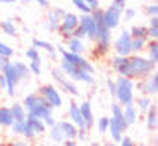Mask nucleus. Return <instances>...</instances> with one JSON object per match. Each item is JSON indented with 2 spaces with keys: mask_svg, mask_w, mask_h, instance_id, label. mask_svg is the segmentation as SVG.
<instances>
[{
  "mask_svg": "<svg viewBox=\"0 0 158 146\" xmlns=\"http://www.w3.org/2000/svg\"><path fill=\"white\" fill-rule=\"evenodd\" d=\"M156 69V64L151 62L148 57H141L139 55H129L127 62L122 67L117 71L118 76H126V77L132 79V81H139V79L146 77L150 72H153Z\"/></svg>",
  "mask_w": 158,
  "mask_h": 146,
  "instance_id": "f257e3e1",
  "label": "nucleus"
},
{
  "mask_svg": "<svg viewBox=\"0 0 158 146\" xmlns=\"http://www.w3.org/2000/svg\"><path fill=\"white\" fill-rule=\"evenodd\" d=\"M117 103L120 105H129L134 103V81L126 76H117L115 79V96Z\"/></svg>",
  "mask_w": 158,
  "mask_h": 146,
  "instance_id": "f03ea898",
  "label": "nucleus"
},
{
  "mask_svg": "<svg viewBox=\"0 0 158 146\" xmlns=\"http://www.w3.org/2000/svg\"><path fill=\"white\" fill-rule=\"evenodd\" d=\"M60 71L67 76L71 81L76 83H84V84H95V76L86 72L84 69L77 67V65H72V64L65 62V60H60Z\"/></svg>",
  "mask_w": 158,
  "mask_h": 146,
  "instance_id": "7ed1b4c3",
  "label": "nucleus"
},
{
  "mask_svg": "<svg viewBox=\"0 0 158 146\" xmlns=\"http://www.w3.org/2000/svg\"><path fill=\"white\" fill-rule=\"evenodd\" d=\"M93 41H95V48H96L95 53L96 55H100V57L105 55L112 48V31L103 23L96 24V35L93 38Z\"/></svg>",
  "mask_w": 158,
  "mask_h": 146,
  "instance_id": "20e7f679",
  "label": "nucleus"
},
{
  "mask_svg": "<svg viewBox=\"0 0 158 146\" xmlns=\"http://www.w3.org/2000/svg\"><path fill=\"white\" fill-rule=\"evenodd\" d=\"M57 52L60 53L62 60H65V62L72 64V65H77V67L84 69L86 72H89V74H93V76H95L96 67H95V65H93V64H91L88 59H84L83 55H79V53H72V52L65 50V48H64V47H60V45L57 47Z\"/></svg>",
  "mask_w": 158,
  "mask_h": 146,
  "instance_id": "39448f33",
  "label": "nucleus"
},
{
  "mask_svg": "<svg viewBox=\"0 0 158 146\" xmlns=\"http://www.w3.org/2000/svg\"><path fill=\"white\" fill-rule=\"evenodd\" d=\"M134 90H138L141 95L156 96V93H158V72H156V69L153 72H150L146 77L139 79V81H134Z\"/></svg>",
  "mask_w": 158,
  "mask_h": 146,
  "instance_id": "423d86ee",
  "label": "nucleus"
},
{
  "mask_svg": "<svg viewBox=\"0 0 158 146\" xmlns=\"http://www.w3.org/2000/svg\"><path fill=\"white\" fill-rule=\"evenodd\" d=\"M77 26H79V16H77V14H74V12H67V10H65V14L60 17V24H59L57 33L60 35V38H62V40H67V38H71V36H72V31H74Z\"/></svg>",
  "mask_w": 158,
  "mask_h": 146,
  "instance_id": "0eeeda50",
  "label": "nucleus"
},
{
  "mask_svg": "<svg viewBox=\"0 0 158 146\" xmlns=\"http://www.w3.org/2000/svg\"><path fill=\"white\" fill-rule=\"evenodd\" d=\"M38 95L43 96V100L52 105L53 108H60L64 105V100H62V95H60V91L57 86L53 84H43V86L38 90Z\"/></svg>",
  "mask_w": 158,
  "mask_h": 146,
  "instance_id": "6e6552de",
  "label": "nucleus"
},
{
  "mask_svg": "<svg viewBox=\"0 0 158 146\" xmlns=\"http://www.w3.org/2000/svg\"><path fill=\"white\" fill-rule=\"evenodd\" d=\"M131 33L129 29H122V31L118 33V36L114 40V52L117 55H124V57H129L131 55Z\"/></svg>",
  "mask_w": 158,
  "mask_h": 146,
  "instance_id": "1a4fd4ad",
  "label": "nucleus"
},
{
  "mask_svg": "<svg viewBox=\"0 0 158 146\" xmlns=\"http://www.w3.org/2000/svg\"><path fill=\"white\" fill-rule=\"evenodd\" d=\"M52 77H53V81L57 83V86H60L64 91H67L69 95H72V96L81 95V91L77 90V86L74 84V81H71L60 69H53V71H52Z\"/></svg>",
  "mask_w": 158,
  "mask_h": 146,
  "instance_id": "9d476101",
  "label": "nucleus"
},
{
  "mask_svg": "<svg viewBox=\"0 0 158 146\" xmlns=\"http://www.w3.org/2000/svg\"><path fill=\"white\" fill-rule=\"evenodd\" d=\"M65 14V10L60 7H53V9H48L47 12V17H45V29L50 33H57L59 29V24H60V17Z\"/></svg>",
  "mask_w": 158,
  "mask_h": 146,
  "instance_id": "9b49d317",
  "label": "nucleus"
},
{
  "mask_svg": "<svg viewBox=\"0 0 158 146\" xmlns=\"http://www.w3.org/2000/svg\"><path fill=\"white\" fill-rule=\"evenodd\" d=\"M0 72L5 76V81H7V88H5V90H7V95L9 96H16V88H17V84H19L21 81H19V77H17L14 67H12V62H9Z\"/></svg>",
  "mask_w": 158,
  "mask_h": 146,
  "instance_id": "f8f14e48",
  "label": "nucleus"
},
{
  "mask_svg": "<svg viewBox=\"0 0 158 146\" xmlns=\"http://www.w3.org/2000/svg\"><path fill=\"white\" fill-rule=\"evenodd\" d=\"M79 28H83L84 31V38L93 40L96 35V23L93 19L91 14H81L79 16Z\"/></svg>",
  "mask_w": 158,
  "mask_h": 146,
  "instance_id": "ddd939ff",
  "label": "nucleus"
},
{
  "mask_svg": "<svg viewBox=\"0 0 158 146\" xmlns=\"http://www.w3.org/2000/svg\"><path fill=\"white\" fill-rule=\"evenodd\" d=\"M79 110H81V117H83L84 127H86L88 131L93 129L95 124H96V119H95V114H93V108H91L89 100H84L83 103H79Z\"/></svg>",
  "mask_w": 158,
  "mask_h": 146,
  "instance_id": "4468645a",
  "label": "nucleus"
},
{
  "mask_svg": "<svg viewBox=\"0 0 158 146\" xmlns=\"http://www.w3.org/2000/svg\"><path fill=\"white\" fill-rule=\"evenodd\" d=\"M120 19H122V16H120L118 12H115L114 9L108 7V9H105V10H103V24H105L110 31H114V29L118 28Z\"/></svg>",
  "mask_w": 158,
  "mask_h": 146,
  "instance_id": "2eb2a0df",
  "label": "nucleus"
},
{
  "mask_svg": "<svg viewBox=\"0 0 158 146\" xmlns=\"http://www.w3.org/2000/svg\"><path fill=\"white\" fill-rule=\"evenodd\" d=\"M112 120H114L115 124H117L118 127H120V129L124 131V132H126L127 129H129V126H127L126 124V120H124V114H122V105H120V103H117V102H114L112 103Z\"/></svg>",
  "mask_w": 158,
  "mask_h": 146,
  "instance_id": "dca6fc26",
  "label": "nucleus"
},
{
  "mask_svg": "<svg viewBox=\"0 0 158 146\" xmlns=\"http://www.w3.org/2000/svg\"><path fill=\"white\" fill-rule=\"evenodd\" d=\"M28 115H33V117H38V119H47V117H50V115H53V107L52 105H48L47 102H41V103H38L35 108H33L31 112H28Z\"/></svg>",
  "mask_w": 158,
  "mask_h": 146,
  "instance_id": "f3484780",
  "label": "nucleus"
},
{
  "mask_svg": "<svg viewBox=\"0 0 158 146\" xmlns=\"http://www.w3.org/2000/svg\"><path fill=\"white\" fill-rule=\"evenodd\" d=\"M65 50L72 52V53H79L83 55L86 52V45H84V40L76 38V36H71V38L65 40Z\"/></svg>",
  "mask_w": 158,
  "mask_h": 146,
  "instance_id": "a211bd4d",
  "label": "nucleus"
},
{
  "mask_svg": "<svg viewBox=\"0 0 158 146\" xmlns=\"http://www.w3.org/2000/svg\"><path fill=\"white\" fill-rule=\"evenodd\" d=\"M122 114H124V120H126L127 126H132V124L138 122V108H136L134 103H129V105H124L122 107Z\"/></svg>",
  "mask_w": 158,
  "mask_h": 146,
  "instance_id": "6ab92c4d",
  "label": "nucleus"
},
{
  "mask_svg": "<svg viewBox=\"0 0 158 146\" xmlns=\"http://www.w3.org/2000/svg\"><path fill=\"white\" fill-rule=\"evenodd\" d=\"M60 131L65 139H76V132H77V127L71 122V120H57Z\"/></svg>",
  "mask_w": 158,
  "mask_h": 146,
  "instance_id": "aec40b11",
  "label": "nucleus"
},
{
  "mask_svg": "<svg viewBox=\"0 0 158 146\" xmlns=\"http://www.w3.org/2000/svg\"><path fill=\"white\" fill-rule=\"evenodd\" d=\"M158 126V112H156V103H151V107L146 112V127L148 131H156Z\"/></svg>",
  "mask_w": 158,
  "mask_h": 146,
  "instance_id": "412c9836",
  "label": "nucleus"
},
{
  "mask_svg": "<svg viewBox=\"0 0 158 146\" xmlns=\"http://www.w3.org/2000/svg\"><path fill=\"white\" fill-rule=\"evenodd\" d=\"M12 67H14V71H16L19 81H28V79H29L31 72H29V67H28V64H26V62L16 60V62H12Z\"/></svg>",
  "mask_w": 158,
  "mask_h": 146,
  "instance_id": "4be33fe9",
  "label": "nucleus"
},
{
  "mask_svg": "<svg viewBox=\"0 0 158 146\" xmlns=\"http://www.w3.org/2000/svg\"><path fill=\"white\" fill-rule=\"evenodd\" d=\"M69 117H71V122L74 124L76 127H84L83 117H81V110H79V103H71L69 107Z\"/></svg>",
  "mask_w": 158,
  "mask_h": 146,
  "instance_id": "5701e85b",
  "label": "nucleus"
},
{
  "mask_svg": "<svg viewBox=\"0 0 158 146\" xmlns=\"http://www.w3.org/2000/svg\"><path fill=\"white\" fill-rule=\"evenodd\" d=\"M43 102V96L38 95V93H31V95H26L23 100V107L26 108V112H31L33 108L38 105V103Z\"/></svg>",
  "mask_w": 158,
  "mask_h": 146,
  "instance_id": "b1692460",
  "label": "nucleus"
},
{
  "mask_svg": "<svg viewBox=\"0 0 158 146\" xmlns=\"http://www.w3.org/2000/svg\"><path fill=\"white\" fill-rule=\"evenodd\" d=\"M0 33L14 38V36H17V26L14 24L12 19H4V21H0Z\"/></svg>",
  "mask_w": 158,
  "mask_h": 146,
  "instance_id": "393cba45",
  "label": "nucleus"
},
{
  "mask_svg": "<svg viewBox=\"0 0 158 146\" xmlns=\"http://www.w3.org/2000/svg\"><path fill=\"white\" fill-rule=\"evenodd\" d=\"M107 132H110V139L114 143H118L120 139H122V136L126 134V132H124V131L120 129V127H118L110 117H108V131H107Z\"/></svg>",
  "mask_w": 158,
  "mask_h": 146,
  "instance_id": "a878e982",
  "label": "nucleus"
},
{
  "mask_svg": "<svg viewBox=\"0 0 158 146\" xmlns=\"http://www.w3.org/2000/svg\"><path fill=\"white\" fill-rule=\"evenodd\" d=\"M10 114L12 117H14V120H19V122H23V120H26V115H28V112H26V108L23 107V103H12L10 107Z\"/></svg>",
  "mask_w": 158,
  "mask_h": 146,
  "instance_id": "bb28decb",
  "label": "nucleus"
},
{
  "mask_svg": "<svg viewBox=\"0 0 158 146\" xmlns=\"http://www.w3.org/2000/svg\"><path fill=\"white\" fill-rule=\"evenodd\" d=\"M151 96H146V95H141L139 98H134V105L138 108V114H146L148 108L151 107Z\"/></svg>",
  "mask_w": 158,
  "mask_h": 146,
  "instance_id": "cd10ccee",
  "label": "nucleus"
},
{
  "mask_svg": "<svg viewBox=\"0 0 158 146\" xmlns=\"http://www.w3.org/2000/svg\"><path fill=\"white\" fill-rule=\"evenodd\" d=\"M48 138L52 139V141L55 143V144H62L64 141H65V138H64V134H62V131H60V127H59V124H53L52 127H48Z\"/></svg>",
  "mask_w": 158,
  "mask_h": 146,
  "instance_id": "c85d7f7f",
  "label": "nucleus"
},
{
  "mask_svg": "<svg viewBox=\"0 0 158 146\" xmlns=\"http://www.w3.org/2000/svg\"><path fill=\"white\" fill-rule=\"evenodd\" d=\"M33 47L38 48V50H40V48H43L45 52H48V53H50L52 59H57V48L53 47L52 43H48V41H43V40L35 38V40H33Z\"/></svg>",
  "mask_w": 158,
  "mask_h": 146,
  "instance_id": "c756f323",
  "label": "nucleus"
},
{
  "mask_svg": "<svg viewBox=\"0 0 158 146\" xmlns=\"http://www.w3.org/2000/svg\"><path fill=\"white\" fill-rule=\"evenodd\" d=\"M26 120H28V122L31 124V127L35 129L36 136H38V134H43V132H47V126H45L43 119L33 117V115H26Z\"/></svg>",
  "mask_w": 158,
  "mask_h": 146,
  "instance_id": "7c9ffc66",
  "label": "nucleus"
},
{
  "mask_svg": "<svg viewBox=\"0 0 158 146\" xmlns=\"http://www.w3.org/2000/svg\"><path fill=\"white\" fill-rule=\"evenodd\" d=\"M148 40L146 38H132L131 40V55H139L146 48Z\"/></svg>",
  "mask_w": 158,
  "mask_h": 146,
  "instance_id": "2f4dec72",
  "label": "nucleus"
},
{
  "mask_svg": "<svg viewBox=\"0 0 158 146\" xmlns=\"http://www.w3.org/2000/svg\"><path fill=\"white\" fill-rule=\"evenodd\" d=\"M14 122V117L9 107H0V127H10Z\"/></svg>",
  "mask_w": 158,
  "mask_h": 146,
  "instance_id": "473e14b6",
  "label": "nucleus"
},
{
  "mask_svg": "<svg viewBox=\"0 0 158 146\" xmlns=\"http://www.w3.org/2000/svg\"><path fill=\"white\" fill-rule=\"evenodd\" d=\"M144 50H148V59L156 64L158 62V41L156 40H148Z\"/></svg>",
  "mask_w": 158,
  "mask_h": 146,
  "instance_id": "72a5a7b5",
  "label": "nucleus"
},
{
  "mask_svg": "<svg viewBox=\"0 0 158 146\" xmlns=\"http://www.w3.org/2000/svg\"><path fill=\"white\" fill-rule=\"evenodd\" d=\"M148 38L150 40H158V16H151L148 21Z\"/></svg>",
  "mask_w": 158,
  "mask_h": 146,
  "instance_id": "f704fd0d",
  "label": "nucleus"
},
{
  "mask_svg": "<svg viewBox=\"0 0 158 146\" xmlns=\"http://www.w3.org/2000/svg\"><path fill=\"white\" fill-rule=\"evenodd\" d=\"M131 33V38H148V28L146 26H139V24H136V26H132V28L129 29Z\"/></svg>",
  "mask_w": 158,
  "mask_h": 146,
  "instance_id": "c9c22d12",
  "label": "nucleus"
},
{
  "mask_svg": "<svg viewBox=\"0 0 158 146\" xmlns=\"http://www.w3.org/2000/svg\"><path fill=\"white\" fill-rule=\"evenodd\" d=\"M127 62V57H124V55H117V53H115L114 57H112L110 59V64H112V69H114L115 72L118 71V69L122 67L124 64Z\"/></svg>",
  "mask_w": 158,
  "mask_h": 146,
  "instance_id": "e433bc0d",
  "label": "nucleus"
},
{
  "mask_svg": "<svg viewBox=\"0 0 158 146\" xmlns=\"http://www.w3.org/2000/svg\"><path fill=\"white\" fill-rule=\"evenodd\" d=\"M110 9H114L115 12H118L120 16H122V12H124V9L127 7V0H112L110 2V5H108Z\"/></svg>",
  "mask_w": 158,
  "mask_h": 146,
  "instance_id": "4c0bfd02",
  "label": "nucleus"
},
{
  "mask_svg": "<svg viewBox=\"0 0 158 146\" xmlns=\"http://www.w3.org/2000/svg\"><path fill=\"white\" fill-rule=\"evenodd\" d=\"M21 136H24L26 139H35V138H36L35 129L31 127V124H29L28 120H24V127H23V132H21Z\"/></svg>",
  "mask_w": 158,
  "mask_h": 146,
  "instance_id": "58836bf2",
  "label": "nucleus"
},
{
  "mask_svg": "<svg viewBox=\"0 0 158 146\" xmlns=\"http://www.w3.org/2000/svg\"><path fill=\"white\" fill-rule=\"evenodd\" d=\"M72 5H74L81 14H91V9L88 7V4L84 0H72Z\"/></svg>",
  "mask_w": 158,
  "mask_h": 146,
  "instance_id": "ea45409f",
  "label": "nucleus"
},
{
  "mask_svg": "<svg viewBox=\"0 0 158 146\" xmlns=\"http://www.w3.org/2000/svg\"><path fill=\"white\" fill-rule=\"evenodd\" d=\"M28 67H29V72H31V74L40 76L41 74V60H29Z\"/></svg>",
  "mask_w": 158,
  "mask_h": 146,
  "instance_id": "a19ab883",
  "label": "nucleus"
},
{
  "mask_svg": "<svg viewBox=\"0 0 158 146\" xmlns=\"http://www.w3.org/2000/svg\"><path fill=\"white\" fill-rule=\"evenodd\" d=\"M0 55L9 57V59H10V57L14 55V48H12L10 45L4 43V41H0Z\"/></svg>",
  "mask_w": 158,
  "mask_h": 146,
  "instance_id": "79ce46f5",
  "label": "nucleus"
},
{
  "mask_svg": "<svg viewBox=\"0 0 158 146\" xmlns=\"http://www.w3.org/2000/svg\"><path fill=\"white\" fill-rule=\"evenodd\" d=\"M24 55L28 57L29 60H41V55H40V50H38V48H35V47L28 48V50H26V53H24Z\"/></svg>",
  "mask_w": 158,
  "mask_h": 146,
  "instance_id": "37998d69",
  "label": "nucleus"
},
{
  "mask_svg": "<svg viewBox=\"0 0 158 146\" xmlns=\"http://www.w3.org/2000/svg\"><path fill=\"white\" fill-rule=\"evenodd\" d=\"M98 131H100V134H107V131H108V117H100L98 119Z\"/></svg>",
  "mask_w": 158,
  "mask_h": 146,
  "instance_id": "c03bdc74",
  "label": "nucleus"
},
{
  "mask_svg": "<svg viewBox=\"0 0 158 146\" xmlns=\"http://www.w3.org/2000/svg\"><path fill=\"white\" fill-rule=\"evenodd\" d=\"M122 16L126 17V21H134L136 16H138V10L132 9V7H126V9H124V12H122Z\"/></svg>",
  "mask_w": 158,
  "mask_h": 146,
  "instance_id": "a18cd8bd",
  "label": "nucleus"
},
{
  "mask_svg": "<svg viewBox=\"0 0 158 146\" xmlns=\"http://www.w3.org/2000/svg\"><path fill=\"white\" fill-rule=\"evenodd\" d=\"M86 139H88V129H86V127H77L76 141H86Z\"/></svg>",
  "mask_w": 158,
  "mask_h": 146,
  "instance_id": "49530a36",
  "label": "nucleus"
},
{
  "mask_svg": "<svg viewBox=\"0 0 158 146\" xmlns=\"http://www.w3.org/2000/svg\"><path fill=\"white\" fill-rule=\"evenodd\" d=\"M144 12H146L148 16H158V4L156 2H153V4H150V5H146V9H144Z\"/></svg>",
  "mask_w": 158,
  "mask_h": 146,
  "instance_id": "de8ad7c7",
  "label": "nucleus"
},
{
  "mask_svg": "<svg viewBox=\"0 0 158 146\" xmlns=\"http://www.w3.org/2000/svg\"><path fill=\"white\" fill-rule=\"evenodd\" d=\"M88 4V7L91 9V10H95V9H100L102 7V0H84Z\"/></svg>",
  "mask_w": 158,
  "mask_h": 146,
  "instance_id": "09e8293b",
  "label": "nucleus"
},
{
  "mask_svg": "<svg viewBox=\"0 0 158 146\" xmlns=\"http://www.w3.org/2000/svg\"><path fill=\"white\" fill-rule=\"evenodd\" d=\"M21 2H35V4H38L40 7L50 9V2H48V0H21Z\"/></svg>",
  "mask_w": 158,
  "mask_h": 146,
  "instance_id": "8fccbe9b",
  "label": "nucleus"
},
{
  "mask_svg": "<svg viewBox=\"0 0 158 146\" xmlns=\"http://www.w3.org/2000/svg\"><path fill=\"white\" fill-rule=\"evenodd\" d=\"M118 146H136V144H134V141H132V139L127 138V136L124 134V136H122V139L118 141Z\"/></svg>",
  "mask_w": 158,
  "mask_h": 146,
  "instance_id": "3c124183",
  "label": "nucleus"
},
{
  "mask_svg": "<svg viewBox=\"0 0 158 146\" xmlns=\"http://www.w3.org/2000/svg\"><path fill=\"white\" fill-rule=\"evenodd\" d=\"M107 88H108V93H110V96H115V81L112 77L107 79Z\"/></svg>",
  "mask_w": 158,
  "mask_h": 146,
  "instance_id": "603ef678",
  "label": "nucleus"
},
{
  "mask_svg": "<svg viewBox=\"0 0 158 146\" xmlns=\"http://www.w3.org/2000/svg\"><path fill=\"white\" fill-rule=\"evenodd\" d=\"M72 36H76V38H81V40H84V31H83V28H76L74 31H72Z\"/></svg>",
  "mask_w": 158,
  "mask_h": 146,
  "instance_id": "864d4df0",
  "label": "nucleus"
},
{
  "mask_svg": "<svg viewBox=\"0 0 158 146\" xmlns=\"http://www.w3.org/2000/svg\"><path fill=\"white\" fill-rule=\"evenodd\" d=\"M7 146H29L26 141H23V139H14V141H10Z\"/></svg>",
  "mask_w": 158,
  "mask_h": 146,
  "instance_id": "5fc2aeb1",
  "label": "nucleus"
},
{
  "mask_svg": "<svg viewBox=\"0 0 158 146\" xmlns=\"http://www.w3.org/2000/svg\"><path fill=\"white\" fill-rule=\"evenodd\" d=\"M43 122H45V126H47V129H48V127H52L53 124L57 122V120H55V117H53V115H50V117H47V119H45Z\"/></svg>",
  "mask_w": 158,
  "mask_h": 146,
  "instance_id": "6e6d98bb",
  "label": "nucleus"
},
{
  "mask_svg": "<svg viewBox=\"0 0 158 146\" xmlns=\"http://www.w3.org/2000/svg\"><path fill=\"white\" fill-rule=\"evenodd\" d=\"M10 62V60H9V57H4V55H0V71H2V69L5 67V65H7V64Z\"/></svg>",
  "mask_w": 158,
  "mask_h": 146,
  "instance_id": "4d7b16f0",
  "label": "nucleus"
},
{
  "mask_svg": "<svg viewBox=\"0 0 158 146\" xmlns=\"http://www.w3.org/2000/svg\"><path fill=\"white\" fill-rule=\"evenodd\" d=\"M7 88V81H5V76L0 72V90H5Z\"/></svg>",
  "mask_w": 158,
  "mask_h": 146,
  "instance_id": "13d9d810",
  "label": "nucleus"
},
{
  "mask_svg": "<svg viewBox=\"0 0 158 146\" xmlns=\"http://www.w3.org/2000/svg\"><path fill=\"white\" fill-rule=\"evenodd\" d=\"M62 146H77V141L76 139H65L62 143Z\"/></svg>",
  "mask_w": 158,
  "mask_h": 146,
  "instance_id": "bf43d9fd",
  "label": "nucleus"
},
{
  "mask_svg": "<svg viewBox=\"0 0 158 146\" xmlns=\"http://www.w3.org/2000/svg\"><path fill=\"white\" fill-rule=\"evenodd\" d=\"M0 4H9V5H12V4H16V0H0Z\"/></svg>",
  "mask_w": 158,
  "mask_h": 146,
  "instance_id": "052dcab7",
  "label": "nucleus"
},
{
  "mask_svg": "<svg viewBox=\"0 0 158 146\" xmlns=\"http://www.w3.org/2000/svg\"><path fill=\"white\" fill-rule=\"evenodd\" d=\"M102 146H118V143H114V141L110 139L108 143H105V144H102Z\"/></svg>",
  "mask_w": 158,
  "mask_h": 146,
  "instance_id": "680f3d73",
  "label": "nucleus"
},
{
  "mask_svg": "<svg viewBox=\"0 0 158 146\" xmlns=\"http://www.w3.org/2000/svg\"><path fill=\"white\" fill-rule=\"evenodd\" d=\"M89 146H102V144H100V143H96V141H95V143H91Z\"/></svg>",
  "mask_w": 158,
  "mask_h": 146,
  "instance_id": "e2e57ef3",
  "label": "nucleus"
},
{
  "mask_svg": "<svg viewBox=\"0 0 158 146\" xmlns=\"http://www.w3.org/2000/svg\"><path fill=\"white\" fill-rule=\"evenodd\" d=\"M139 146H146V144H139Z\"/></svg>",
  "mask_w": 158,
  "mask_h": 146,
  "instance_id": "0e129e2a",
  "label": "nucleus"
},
{
  "mask_svg": "<svg viewBox=\"0 0 158 146\" xmlns=\"http://www.w3.org/2000/svg\"><path fill=\"white\" fill-rule=\"evenodd\" d=\"M53 146H60V144H53Z\"/></svg>",
  "mask_w": 158,
  "mask_h": 146,
  "instance_id": "69168bd1",
  "label": "nucleus"
},
{
  "mask_svg": "<svg viewBox=\"0 0 158 146\" xmlns=\"http://www.w3.org/2000/svg\"><path fill=\"white\" fill-rule=\"evenodd\" d=\"M153 2H156V0H153Z\"/></svg>",
  "mask_w": 158,
  "mask_h": 146,
  "instance_id": "338daca9",
  "label": "nucleus"
}]
</instances>
